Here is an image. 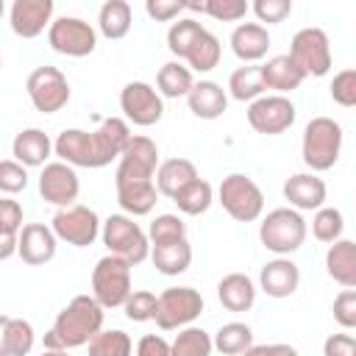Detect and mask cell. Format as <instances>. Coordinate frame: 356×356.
I'll use <instances>...</instances> for the list:
<instances>
[{"label":"cell","instance_id":"cell-1","mask_svg":"<svg viewBox=\"0 0 356 356\" xmlns=\"http://www.w3.org/2000/svg\"><path fill=\"white\" fill-rule=\"evenodd\" d=\"M103 306L95 295H75L53 320V331L58 334L64 350L89 345L103 331Z\"/></svg>","mask_w":356,"mask_h":356},{"label":"cell","instance_id":"cell-2","mask_svg":"<svg viewBox=\"0 0 356 356\" xmlns=\"http://www.w3.org/2000/svg\"><path fill=\"white\" fill-rule=\"evenodd\" d=\"M342 153V125L331 117H314L303 128L300 156L312 172H325L339 161Z\"/></svg>","mask_w":356,"mask_h":356},{"label":"cell","instance_id":"cell-3","mask_svg":"<svg viewBox=\"0 0 356 356\" xmlns=\"http://www.w3.org/2000/svg\"><path fill=\"white\" fill-rule=\"evenodd\" d=\"M306 234H309L306 220H303V214H300L298 209H292V206L267 211V217H264L261 225H259V239H261V245H264L270 253H275V256H289V253H295V250L306 242Z\"/></svg>","mask_w":356,"mask_h":356},{"label":"cell","instance_id":"cell-4","mask_svg":"<svg viewBox=\"0 0 356 356\" xmlns=\"http://www.w3.org/2000/svg\"><path fill=\"white\" fill-rule=\"evenodd\" d=\"M217 200L225 209V214L236 222H253L264 211V195H261L259 184L245 172L225 175L217 189Z\"/></svg>","mask_w":356,"mask_h":356},{"label":"cell","instance_id":"cell-5","mask_svg":"<svg viewBox=\"0 0 356 356\" xmlns=\"http://www.w3.org/2000/svg\"><path fill=\"white\" fill-rule=\"evenodd\" d=\"M100 236H103V245L108 248V253L125 259L131 267L134 264H142L150 256V239H147V234L128 214H111V217H106Z\"/></svg>","mask_w":356,"mask_h":356},{"label":"cell","instance_id":"cell-6","mask_svg":"<svg viewBox=\"0 0 356 356\" xmlns=\"http://www.w3.org/2000/svg\"><path fill=\"white\" fill-rule=\"evenodd\" d=\"M131 264L114 253L97 259L92 270V295L103 309H120L131 298Z\"/></svg>","mask_w":356,"mask_h":356},{"label":"cell","instance_id":"cell-7","mask_svg":"<svg viewBox=\"0 0 356 356\" xmlns=\"http://www.w3.org/2000/svg\"><path fill=\"white\" fill-rule=\"evenodd\" d=\"M203 312V295L192 286H170L159 295L156 306V325L161 331H175L192 325Z\"/></svg>","mask_w":356,"mask_h":356},{"label":"cell","instance_id":"cell-8","mask_svg":"<svg viewBox=\"0 0 356 356\" xmlns=\"http://www.w3.org/2000/svg\"><path fill=\"white\" fill-rule=\"evenodd\" d=\"M289 56L309 78H323L331 72V42L323 28H300L289 42Z\"/></svg>","mask_w":356,"mask_h":356},{"label":"cell","instance_id":"cell-9","mask_svg":"<svg viewBox=\"0 0 356 356\" xmlns=\"http://www.w3.org/2000/svg\"><path fill=\"white\" fill-rule=\"evenodd\" d=\"M25 89L33 108L42 114H56L70 103V81L58 67H50V64L36 67L28 75Z\"/></svg>","mask_w":356,"mask_h":356},{"label":"cell","instance_id":"cell-10","mask_svg":"<svg viewBox=\"0 0 356 356\" xmlns=\"http://www.w3.org/2000/svg\"><path fill=\"white\" fill-rule=\"evenodd\" d=\"M47 44L70 58L92 56L97 47V31L81 17H58L47 31Z\"/></svg>","mask_w":356,"mask_h":356},{"label":"cell","instance_id":"cell-11","mask_svg":"<svg viewBox=\"0 0 356 356\" xmlns=\"http://www.w3.org/2000/svg\"><path fill=\"white\" fill-rule=\"evenodd\" d=\"M100 225L103 222L97 220V214L89 206H81V203L67 206V209H58L53 214V222H50V228L56 231V236L61 242H67V245H75V248H89L103 234Z\"/></svg>","mask_w":356,"mask_h":356},{"label":"cell","instance_id":"cell-12","mask_svg":"<svg viewBox=\"0 0 356 356\" xmlns=\"http://www.w3.org/2000/svg\"><path fill=\"white\" fill-rule=\"evenodd\" d=\"M298 111L295 103L286 95H261L259 100H253L248 106V122L256 134L264 136H278L284 131L292 128Z\"/></svg>","mask_w":356,"mask_h":356},{"label":"cell","instance_id":"cell-13","mask_svg":"<svg viewBox=\"0 0 356 356\" xmlns=\"http://www.w3.org/2000/svg\"><path fill=\"white\" fill-rule=\"evenodd\" d=\"M120 108L128 122H134L139 128H150L164 117V97L150 83L131 81L120 92Z\"/></svg>","mask_w":356,"mask_h":356},{"label":"cell","instance_id":"cell-14","mask_svg":"<svg viewBox=\"0 0 356 356\" xmlns=\"http://www.w3.org/2000/svg\"><path fill=\"white\" fill-rule=\"evenodd\" d=\"M161 161H159V147L150 136H139L134 134L128 147L122 150L120 161H117V172L114 181H156Z\"/></svg>","mask_w":356,"mask_h":356},{"label":"cell","instance_id":"cell-15","mask_svg":"<svg viewBox=\"0 0 356 356\" xmlns=\"http://www.w3.org/2000/svg\"><path fill=\"white\" fill-rule=\"evenodd\" d=\"M78 192H81V181H78L75 167H70L64 161H50V164L42 167V172H39V195L47 203H53L58 209L75 206Z\"/></svg>","mask_w":356,"mask_h":356},{"label":"cell","instance_id":"cell-16","mask_svg":"<svg viewBox=\"0 0 356 356\" xmlns=\"http://www.w3.org/2000/svg\"><path fill=\"white\" fill-rule=\"evenodd\" d=\"M53 0H14L8 8L11 31L22 39H36L44 28L53 25Z\"/></svg>","mask_w":356,"mask_h":356},{"label":"cell","instance_id":"cell-17","mask_svg":"<svg viewBox=\"0 0 356 356\" xmlns=\"http://www.w3.org/2000/svg\"><path fill=\"white\" fill-rule=\"evenodd\" d=\"M56 156H58V161H64L70 167L100 170V159H97V147H95V134L92 131H81V128L61 131L56 136Z\"/></svg>","mask_w":356,"mask_h":356},{"label":"cell","instance_id":"cell-18","mask_svg":"<svg viewBox=\"0 0 356 356\" xmlns=\"http://www.w3.org/2000/svg\"><path fill=\"white\" fill-rule=\"evenodd\" d=\"M325 181L317 172H295L284 181V197L298 211H317L325 203Z\"/></svg>","mask_w":356,"mask_h":356},{"label":"cell","instance_id":"cell-19","mask_svg":"<svg viewBox=\"0 0 356 356\" xmlns=\"http://www.w3.org/2000/svg\"><path fill=\"white\" fill-rule=\"evenodd\" d=\"M56 248H58V236L50 225L44 222H28L22 231H19V259L31 267H39V264H47L53 256H56Z\"/></svg>","mask_w":356,"mask_h":356},{"label":"cell","instance_id":"cell-20","mask_svg":"<svg viewBox=\"0 0 356 356\" xmlns=\"http://www.w3.org/2000/svg\"><path fill=\"white\" fill-rule=\"evenodd\" d=\"M259 286L270 298H289L300 286V270L289 256H275L259 273Z\"/></svg>","mask_w":356,"mask_h":356},{"label":"cell","instance_id":"cell-21","mask_svg":"<svg viewBox=\"0 0 356 356\" xmlns=\"http://www.w3.org/2000/svg\"><path fill=\"white\" fill-rule=\"evenodd\" d=\"M50 153H56V142L42 128H25L11 142V156L22 167H44L50 164Z\"/></svg>","mask_w":356,"mask_h":356},{"label":"cell","instance_id":"cell-22","mask_svg":"<svg viewBox=\"0 0 356 356\" xmlns=\"http://www.w3.org/2000/svg\"><path fill=\"white\" fill-rule=\"evenodd\" d=\"M261 81H264V89H273L275 95H286V92H295L306 81V75L289 53H281L261 64Z\"/></svg>","mask_w":356,"mask_h":356},{"label":"cell","instance_id":"cell-23","mask_svg":"<svg viewBox=\"0 0 356 356\" xmlns=\"http://www.w3.org/2000/svg\"><path fill=\"white\" fill-rule=\"evenodd\" d=\"M231 50L239 61L245 64H253V61H261L270 50V33L264 25L259 22H242L231 31Z\"/></svg>","mask_w":356,"mask_h":356},{"label":"cell","instance_id":"cell-24","mask_svg":"<svg viewBox=\"0 0 356 356\" xmlns=\"http://www.w3.org/2000/svg\"><path fill=\"white\" fill-rule=\"evenodd\" d=\"M114 186H117V203L128 217L150 214L159 200L156 181H114Z\"/></svg>","mask_w":356,"mask_h":356},{"label":"cell","instance_id":"cell-25","mask_svg":"<svg viewBox=\"0 0 356 356\" xmlns=\"http://www.w3.org/2000/svg\"><path fill=\"white\" fill-rule=\"evenodd\" d=\"M186 103L197 120H217L228 108V95L217 81H195Z\"/></svg>","mask_w":356,"mask_h":356},{"label":"cell","instance_id":"cell-26","mask_svg":"<svg viewBox=\"0 0 356 356\" xmlns=\"http://www.w3.org/2000/svg\"><path fill=\"white\" fill-rule=\"evenodd\" d=\"M325 273L345 289H356V242L337 239L325 250Z\"/></svg>","mask_w":356,"mask_h":356},{"label":"cell","instance_id":"cell-27","mask_svg":"<svg viewBox=\"0 0 356 356\" xmlns=\"http://www.w3.org/2000/svg\"><path fill=\"white\" fill-rule=\"evenodd\" d=\"M217 298L228 312H250L256 303V284L245 273H228L217 284Z\"/></svg>","mask_w":356,"mask_h":356},{"label":"cell","instance_id":"cell-28","mask_svg":"<svg viewBox=\"0 0 356 356\" xmlns=\"http://www.w3.org/2000/svg\"><path fill=\"white\" fill-rule=\"evenodd\" d=\"M36 331L22 317H0V356H28L33 350Z\"/></svg>","mask_w":356,"mask_h":356},{"label":"cell","instance_id":"cell-29","mask_svg":"<svg viewBox=\"0 0 356 356\" xmlns=\"http://www.w3.org/2000/svg\"><path fill=\"white\" fill-rule=\"evenodd\" d=\"M195 178H200L197 175V167L189 161V159H167V161H161V167H159V172H156V186H159V195H164V197H175L184 186H189Z\"/></svg>","mask_w":356,"mask_h":356},{"label":"cell","instance_id":"cell-30","mask_svg":"<svg viewBox=\"0 0 356 356\" xmlns=\"http://www.w3.org/2000/svg\"><path fill=\"white\" fill-rule=\"evenodd\" d=\"M150 261L161 275H181L192 264V245H189V239L156 245V248H150Z\"/></svg>","mask_w":356,"mask_h":356},{"label":"cell","instance_id":"cell-31","mask_svg":"<svg viewBox=\"0 0 356 356\" xmlns=\"http://www.w3.org/2000/svg\"><path fill=\"white\" fill-rule=\"evenodd\" d=\"M195 86V78H192V70L181 61H167L161 64L159 75H156V89L161 97H170V100H178V97H189Z\"/></svg>","mask_w":356,"mask_h":356},{"label":"cell","instance_id":"cell-32","mask_svg":"<svg viewBox=\"0 0 356 356\" xmlns=\"http://www.w3.org/2000/svg\"><path fill=\"white\" fill-rule=\"evenodd\" d=\"M131 6L125 0H106L97 11V28L106 39H125L131 31Z\"/></svg>","mask_w":356,"mask_h":356},{"label":"cell","instance_id":"cell-33","mask_svg":"<svg viewBox=\"0 0 356 356\" xmlns=\"http://www.w3.org/2000/svg\"><path fill=\"white\" fill-rule=\"evenodd\" d=\"M228 95L239 103H253L264 95V81H261V64H245L231 72L228 78Z\"/></svg>","mask_w":356,"mask_h":356},{"label":"cell","instance_id":"cell-34","mask_svg":"<svg viewBox=\"0 0 356 356\" xmlns=\"http://www.w3.org/2000/svg\"><path fill=\"white\" fill-rule=\"evenodd\" d=\"M175 206L181 214H189V217H197L203 211H209V206L214 203V189L206 178H195L189 186H184L175 197Z\"/></svg>","mask_w":356,"mask_h":356},{"label":"cell","instance_id":"cell-35","mask_svg":"<svg viewBox=\"0 0 356 356\" xmlns=\"http://www.w3.org/2000/svg\"><path fill=\"white\" fill-rule=\"evenodd\" d=\"M214 348L222 356H242L253 348V331L248 323H225L214 334Z\"/></svg>","mask_w":356,"mask_h":356},{"label":"cell","instance_id":"cell-36","mask_svg":"<svg viewBox=\"0 0 356 356\" xmlns=\"http://www.w3.org/2000/svg\"><path fill=\"white\" fill-rule=\"evenodd\" d=\"M203 31L206 28L197 19H192V17H184V19H178V22L170 25V31H167V47L175 56V61H181V58L186 61L189 50L195 47V42L200 39Z\"/></svg>","mask_w":356,"mask_h":356},{"label":"cell","instance_id":"cell-37","mask_svg":"<svg viewBox=\"0 0 356 356\" xmlns=\"http://www.w3.org/2000/svg\"><path fill=\"white\" fill-rule=\"evenodd\" d=\"M220 56H222L220 39H217L211 31H203L200 39L195 42V47H192L189 56H186V67L195 70V72H211V70L220 64Z\"/></svg>","mask_w":356,"mask_h":356},{"label":"cell","instance_id":"cell-38","mask_svg":"<svg viewBox=\"0 0 356 356\" xmlns=\"http://www.w3.org/2000/svg\"><path fill=\"white\" fill-rule=\"evenodd\" d=\"M214 337L197 325H186L172 339V356H211Z\"/></svg>","mask_w":356,"mask_h":356},{"label":"cell","instance_id":"cell-39","mask_svg":"<svg viewBox=\"0 0 356 356\" xmlns=\"http://www.w3.org/2000/svg\"><path fill=\"white\" fill-rule=\"evenodd\" d=\"M342 231H345V217L339 209L334 206H323L314 211L312 217V234L317 242H325V245H334L337 239H342Z\"/></svg>","mask_w":356,"mask_h":356},{"label":"cell","instance_id":"cell-40","mask_svg":"<svg viewBox=\"0 0 356 356\" xmlns=\"http://www.w3.org/2000/svg\"><path fill=\"white\" fill-rule=\"evenodd\" d=\"M147 239H150V248L181 242V239H186V222L178 214H156L147 228Z\"/></svg>","mask_w":356,"mask_h":356},{"label":"cell","instance_id":"cell-41","mask_svg":"<svg viewBox=\"0 0 356 356\" xmlns=\"http://www.w3.org/2000/svg\"><path fill=\"white\" fill-rule=\"evenodd\" d=\"M134 342L125 331L120 328H103L92 342H89V356H131Z\"/></svg>","mask_w":356,"mask_h":356},{"label":"cell","instance_id":"cell-42","mask_svg":"<svg viewBox=\"0 0 356 356\" xmlns=\"http://www.w3.org/2000/svg\"><path fill=\"white\" fill-rule=\"evenodd\" d=\"M156 306H159V295H153L147 289H134L131 298L125 300L122 312L131 323H147L156 317Z\"/></svg>","mask_w":356,"mask_h":356},{"label":"cell","instance_id":"cell-43","mask_svg":"<svg viewBox=\"0 0 356 356\" xmlns=\"http://www.w3.org/2000/svg\"><path fill=\"white\" fill-rule=\"evenodd\" d=\"M250 11V3L245 0H206L203 14H209L217 22H239Z\"/></svg>","mask_w":356,"mask_h":356},{"label":"cell","instance_id":"cell-44","mask_svg":"<svg viewBox=\"0 0 356 356\" xmlns=\"http://www.w3.org/2000/svg\"><path fill=\"white\" fill-rule=\"evenodd\" d=\"M331 100L345 106V108H356V70H339L328 86Z\"/></svg>","mask_w":356,"mask_h":356},{"label":"cell","instance_id":"cell-45","mask_svg":"<svg viewBox=\"0 0 356 356\" xmlns=\"http://www.w3.org/2000/svg\"><path fill=\"white\" fill-rule=\"evenodd\" d=\"M250 11L259 17V25H278L292 14V0H253Z\"/></svg>","mask_w":356,"mask_h":356},{"label":"cell","instance_id":"cell-46","mask_svg":"<svg viewBox=\"0 0 356 356\" xmlns=\"http://www.w3.org/2000/svg\"><path fill=\"white\" fill-rule=\"evenodd\" d=\"M28 186V167H22L19 161L14 159H6L0 161V189L6 195H17Z\"/></svg>","mask_w":356,"mask_h":356},{"label":"cell","instance_id":"cell-47","mask_svg":"<svg viewBox=\"0 0 356 356\" xmlns=\"http://www.w3.org/2000/svg\"><path fill=\"white\" fill-rule=\"evenodd\" d=\"M331 312H334V320L342 328H356V289H342L334 298Z\"/></svg>","mask_w":356,"mask_h":356},{"label":"cell","instance_id":"cell-48","mask_svg":"<svg viewBox=\"0 0 356 356\" xmlns=\"http://www.w3.org/2000/svg\"><path fill=\"white\" fill-rule=\"evenodd\" d=\"M145 11L156 22H172L181 11H186V3L184 0H147Z\"/></svg>","mask_w":356,"mask_h":356},{"label":"cell","instance_id":"cell-49","mask_svg":"<svg viewBox=\"0 0 356 356\" xmlns=\"http://www.w3.org/2000/svg\"><path fill=\"white\" fill-rule=\"evenodd\" d=\"M22 225V206L11 197L0 200V234H19Z\"/></svg>","mask_w":356,"mask_h":356},{"label":"cell","instance_id":"cell-50","mask_svg":"<svg viewBox=\"0 0 356 356\" xmlns=\"http://www.w3.org/2000/svg\"><path fill=\"white\" fill-rule=\"evenodd\" d=\"M136 356H172V342H167L161 334H145L136 342Z\"/></svg>","mask_w":356,"mask_h":356},{"label":"cell","instance_id":"cell-51","mask_svg":"<svg viewBox=\"0 0 356 356\" xmlns=\"http://www.w3.org/2000/svg\"><path fill=\"white\" fill-rule=\"evenodd\" d=\"M323 356H356V337H350V334H331L323 342Z\"/></svg>","mask_w":356,"mask_h":356},{"label":"cell","instance_id":"cell-52","mask_svg":"<svg viewBox=\"0 0 356 356\" xmlns=\"http://www.w3.org/2000/svg\"><path fill=\"white\" fill-rule=\"evenodd\" d=\"M242 356H300V353L286 342H273V345H253Z\"/></svg>","mask_w":356,"mask_h":356},{"label":"cell","instance_id":"cell-53","mask_svg":"<svg viewBox=\"0 0 356 356\" xmlns=\"http://www.w3.org/2000/svg\"><path fill=\"white\" fill-rule=\"evenodd\" d=\"M42 356H70V353L67 350H44Z\"/></svg>","mask_w":356,"mask_h":356}]
</instances>
